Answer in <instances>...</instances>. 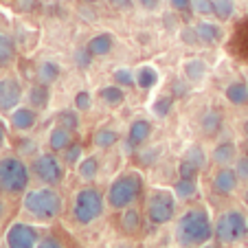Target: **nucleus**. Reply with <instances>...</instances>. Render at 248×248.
<instances>
[{
    "label": "nucleus",
    "mask_w": 248,
    "mask_h": 248,
    "mask_svg": "<svg viewBox=\"0 0 248 248\" xmlns=\"http://www.w3.org/2000/svg\"><path fill=\"white\" fill-rule=\"evenodd\" d=\"M112 46H114L112 35H110V33H99V35H94V38L90 40L86 48H88L94 57H103L112 51Z\"/></svg>",
    "instance_id": "obj_16"
},
{
    "label": "nucleus",
    "mask_w": 248,
    "mask_h": 248,
    "mask_svg": "<svg viewBox=\"0 0 248 248\" xmlns=\"http://www.w3.org/2000/svg\"><path fill=\"white\" fill-rule=\"evenodd\" d=\"M99 97H101L103 103H108V106H121L125 101V93L119 84H112V86H103L99 90Z\"/></svg>",
    "instance_id": "obj_22"
},
{
    "label": "nucleus",
    "mask_w": 248,
    "mask_h": 248,
    "mask_svg": "<svg viewBox=\"0 0 248 248\" xmlns=\"http://www.w3.org/2000/svg\"><path fill=\"white\" fill-rule=\"evenodd\" d=\"M198 248H213V246H198Z\"/></svg>",
    "instance_id": "obj_51"
},
{
    "label": "nucleus",
    "mask_w": 248,
    "mask_h": 248,
    "mask_svg": "<svg viewBox=\"0 0 248 248\" xmlns=\"http://www.w3.org/2000/svg\"><path fill=\"white\" fill-rule=\"evenodd\" d=\"M140 226H143V217L136 209L127 206L123 209V216H121V231L125 235H139L140 233Z\"/></svg>",
    "instance_id": "obj_15"
},
{
    "label": "nucleus",
    "mask_w": 248,
    "mask_h": 248,
    "mask_svg": "<svg viewBox=\"0 0 248 248\" xmlns=\"http://www.w3.org/2000/svg\"><path fill=\"white\" fill-rule=\"evenodd\" d=\"M191 9L198 16H211L213 14V0H191Z\"/></svg>",
    "instance_id": "obj_38"
},
{
    "label": "nucleus",
    "mask_w": 248,
    "mask_h": 248,
    "mask_svg": "<svg viewBox=\"0 0 248 248\" xmlns=\"http://www.w3.org/2000/svg\"><path fill=\"white\" fill-rule=\"evenodd\" d=\"M119 132L110 130V127H101V130L94 132V145L101 147V150H110L112 145H117L119 143Z\"/></svg>",
    "instance_id": "obj_25"
},
{
    "label": "nucleus",
    "mask_w": 248,
    "mask_h": 248,
    "mask_svg": "<svg viewBox=\"0 0 248 248\" xmlns=\"http://www.w3.org/2000/svg\"><path fill=\"white\" fill-rule=\"evenodd\" d=\"M213 237V222L202 206L185 211L176 220V242L185 248L204 246Z\"/></svg>",
    "instance_id": "obj_1"
},
{
    "label": "nucleus",
    "mask_w": 248,
    "mask_h": 248,
    "mask_svg": "<svg viewBox=\"0 0 248 248\" xmlns=\"http://www.w3.org/2000/svg\"><path fill=\"white\" fill-rule=\"evenodd\" d=\"M103 209H106V198L101 196V191L94 187H86V189H79L75 196L73 217H75L77 224L88 226L103 216Z\"/></svg>",
    "instance_id": "obj_4"
},
{
    "label": "nucleus",
    "mask_w": 248,
    "mask_h": 248,
    "mask_svg": "<svg viewBox=\"0 0 248 248\" xmlns=\"http://www.w3.org/2000/svg\"><path fill=\"white\" fill-rule=\"evenodd\" d=\"M75 108L84 110V112L93 108V94H90L88 90H79V93L75 94Z\"/></svg>",
    "instance_id": "obj_37"
},
{
    "label": "nucleus",
    "mask_w": 248,
    "mask_h": 248,
    "mask_svg": "<svg viewBox=\"0 0 248 248\" xmlns=\"http://www.w3.org/2000/svg\"><path fill=\"white\" fill-rule=\"evenodd\" d=\"M77 173H79V178L86 180V183L94 180L97 178V173H99V160L94 158V156H86V158H81V163L77 165Z\"/></svg>",
    "instance_id": "obj_24"
},
{
    "label": "nucleus",
    "mask_w": 248,
    "mask_h": 248,
    "mask_svg": "<svg viewBox=\"0 0 248 248\" xmlns=\"http://www.w3.org/2000/svg\"><path fill=\"white\" fill-rule=\"evenodd\" d=\"M244 202H246V204H248V191L244 193Z\"/></svg>",
    "instance_id": "obj_50"
},
{
    "label": "nucleus",
    "mask_w": 248,
    "mask_h": 248,
    "mask_svg": "<svg viewBox=\"0 0 248 248\" xmlns=\"http://www.w3.org/2000/svg\"><path fill=\"white\" fill-rule=\"evenodd\" d=\"M176 216V196L167 189H158L147 198V220L150 224H169Z\"/></svg>",
    "instance_id": "obj_7"
},
{
    "label": "nucleus",
    "mask_w": 248,
    "mask_h": 248,
    "mask_svg": "<svg viewBox=\"0 0 248 248\" xmlns=\"http://www.w3.org/2000/svg\"><path fill=\"white\" fill-rule=\"evenodd\" d=\"M24 209H27V213H31L35 220L51 222L62 216L64 200H62L60 193L48 185V187L27 191V196H24Z\"/></svg>",
    "instance_id": "obj_2"
},
{
    "label": "nucleus",
    "mask_w": 248,
    "mask_h": 248,
    "mask_svg": "<svg viewBox=\"0 0 248 248\" xmlns=\"http://www.w3.org/2000/svg\"><path fill=\"white\" fill-rule=\"evenodd\" d=\"M29 167L24 160L16 158V156H7L0 158V191L5 193H22L29 187Z\"/></svg>",
    "instance_id": "obj_6"
},
{
    "label": "nucleus",
    "mask_w": 248,
    "mask_h": 248,
    "mask_svg": "<svg viewBox=\"0 0 248 248\" xmlns=\"http://www.w3.org/2000/svg\"><path fill=\"white\" fill-rule=\"evenodd\" d=\"M114 84H119L121 88H132L136 86V75L130 68H119L114 70Z\"/></svg>",
    "instance_id": "obj_34"
},
{
    "label": "nucleus",
    "mask_w": 248,
    "mask_h": 248,
    "mask_svg": "<svg viewBox=\"0 0 248 248\" xmlns=\"http://www.w3.org/2000/svg\"><path fill=\"white\" fill-rule=\"evenodd\" d=\"M235 11L233 0H213V16L217 20H229Z\"/></svg>",
    "instance_id": "obj_32"
},
{
    "label": "nucleus",
    "mask_w": 248,
    "mask_h": 248,
    "mask_svg": "<svg viewBox=\"0 0 248 248\" xmlns=\"http://www.w3.org/2000/svg\"><path fill=\"white\" fill-rule=\"evenodd\" d=\"M211 160L222 165V167H229L231 163H235V160H237V147H235L233 140H222V143H217L216 150L211 152Z\"/></svg>",
    "instance_id": "obj_13"
},
{
    "label": "nucleus",
    "mask_w": 248,
    "mask_h": 248,
    "mask_svg": "<svg viewBox=\"0 0 248 248\" xmlns=\"http://www.w3.org/2000/svg\"><path fill=\"white\" fill-rule=\"evenodd\" d=\"M110 5L114 7V9H119V11H123V9H132V5H134V2H132V0H108Z\"/></svg>",
    "instance_id": "obj_43"
},
{
    "label": "nucleus",
    "mask_w": 248,
    "mask_h": 248,
    "mask_svg": "<svg viewBox=\"0 0 248 248\" xmlns=\"http://www.w3.org/2000/svg\"><path fill=\"white\" fill-rule=\"evenodd\" d=\"M185 158L187 160H191L196 167H204V163H206V156H204V152H202V147L200 145H193V147H189L187 150V154H185Z\"/></svg>",
    "instance_id": "obj_36"
},
{
    "label": "nucleus",
    "mask_w": 248,
    "mask_h": 248,
    "mask_svg": "<svg viewBox=\"0 0 248 248\" xmlns=\"http://www.w3.org/2000/svg\"><path fill=\"white\" fill-rule=\"evenodd\" d=\"M38 244H40V235L31 224L16 222L7 231V246L9 248H35Z\"/></svg>",
    "instance_id": "obj_9"
},
{
    "label": "nucleus",
    "mask_w": 248,
    "mask_h": 248,
    "mask_svg": "<svg viewBox=\"0 0 248 248\" xmlns=\"http://www.w3.org/2000/svg\"><path fill=\"white\" fill-rule=\"evenodd\" d=\"M198 171H200V167H196V165L191 163V160L183 158L178 165V176L185 180H198Z\"/></svg>",
    "instance_id": "obj_35"
},
{
    "label": "nucleus",
    "mask_w": 248,
    "mask_h": 248,
    "mask_svg": "<svg viewBox=\"0 0 248 248\" xmlns=\"http://www.w3.org/2000/svg\"><path fill=\"white\" fill-rule=\"evenodd\" d=\"M5 139H7V132H5V125L0 123V147L5 145Z\"/></svg>",
    "instance_id": "obj_46"
},
{
    "label": "nucleus",
    "mask_w": 248,
    "mask_h": 248,
    "mask_svg": "<svg viewBox=\"0 0 248 248\" xmlns=\"http://www.w3.org/2000/svg\"><path fill=\"white\" fill-rule=\"evenodd\" d=\"M16 57V42L9 33L0 31V68H5Z\"/></svg>",
    "instance_id": "obj_18"
},
{
    "label": "nucleus",
    "mask_w": 248,
    "mask_h": 248,
    "mask_svg": "<svg viewBox=\"0 0 248 248\" xmlns=\"http://www.w3.org/2000/svg\"><path fill=\"white\" fill-rule=\"evenodd\" d=\"M244 134H246V140H248V119H246V123H244Z\"/></svg>",
    "instance_id": "obj_47"
},
{
    "label": "nucleus",
    "mask_w": 248,
    "mask_h": 248,
    "mask_svg": "<svg viewBox=\"0 0 248 248\" xmlns=\"http://www.w3.org/2000/svg\"><path fill=\"white\" fill-rule=\"evenodd\" d=\"M60 73H62V68H60V64H57V62H44V64L38 68L40 81H42V84H46V86L53 84V81H57Z\"/></svg>",
    "instance_id": "obj_29"
},
{
    "label": "nucleus",
    "mask_w": 248,
    "mask_h": 248,
    "mask_svg": "<svg viewBox=\"0 0 248 248\" xmlns=\"http://www.w3.org/2000/svg\"><path fill=\"white\" fill-rule=\"evenodd\" d=\"M38 121V114H35V108H16L11 112V125L20 132L31 130Z\"/></svg>",
    "instance_id": "obj_14"
},
{
    "label": "nucleus",
    "mask_w": 248,
    "mask_h": 248,
    "mask_svg": "<svg viewBox=\"0 0 248 248\" xmlns=\"http://www.w3.org/2000/svg\"><path fill=\"white\" fill-rule=\"evenodd\" d=\"M239 185V176L235 169L229 167H222L220 171L216 173V178H213V189H216L220 196H231V193H235V189H237Z\"/></svg>",
    "instance_id": "obj_12"
},
{
    "label": "nucleus",
    "mask_w": 248,
    "mask_h": 248,
    "mask_svg": "<svg viewBox=\"0 0 248 248\" xmlns=\"http://www.w3.org/2000/svg\"><path fill=\"white\" fill-rule=\"evenodd\" d=\"M152 136V123L145 121V119H136L132 121L130 130H127V139H125V150L134 152L136 147H140L147 139Z\"/></svg>",
    "instance_id": "obj_11"
},
{
    "label": "nucleus",
    "mask_w": 248,
    "mask_h": 248,
    "mask_svg": "<svg viewBox=\"0 0 248 248\" xmlns=\"http://www.w3.org/2000/svg\"><path fill=\"white\" fill-rule=\"evenodd\" d=\"M213 237L220 244H237L248 237V220L242 211H224L213 222Z\"/></svg>",
    "instance_id": "obj_5"
},
{
    "label": "nucleus",
    "mask_w": 248,
    "mask_h": 248,
    "mask_svg": "<svg viewBox=\"0 0 248 248\" xmlns=\"http://www.w3.org/2000/svg\"><path fill=\"white\" fill-rule=\"evenodd\" d=\"M35 248H66V246L57 237H44V239H40V244Z\"/></svg>",
    "instance_id": "obj_41"
},
{
    "label": "nucleus",
    "mask_w": 248,
    "mask_h": 248,
    "mask_svg": "<svg viewBox=\"0 0 248 248\" xmlns=\"http://www.w3.org/2000/svg\"><path fill=\"white\" fill-rule=\"evenodd\" d=\"M22 99V86L14 77L0 79V110L2 112H14Z\"/></svg>",
    "instance_id": "obj_10"
},
{
    "label": "nucleus",
    "mask_w": 248,
    "mask_h": 248,
    "mask_svg": "<svg viewBox=\"0 0 248 248\" xmlns=\"http://www.w3.org/2000/svg\"><path fill=\"white\" fill-rule=\"evenodd\" d=\"M93 53L88 51V48H79V51L75 53V62H77V66L79 68H88L90 66V62H93Z\"/></svg>",
    "instance_id": "obj_39"
},
{
    "label": "nucleus",
    "mask_w": 248,
    "mask_h": 248,
    "mask_svg": "<svg viewBox=\"0 0 248 248\" xmlns=\"http://www.w3.org/2000/svg\"><path fill=\"white\" fill-rule=\"evenodd\" d=\"M171 106H173V97H167V94H165V97H158L154 101L152 112H154L158 119H165L169 112H171Z\"/></svg>",
    "instance_id": "obj_33"
},
{
    "label": "nucleus",
    "mask_w": 248,
    "mask_h": 248,
    "mask_svg": "<svg viewBox=\"0 0 248 248\" xmlns=\"http://www.w3.org/2000/svg\"><path fill=\"white\" fill-rule=\"evenodd\" d=\"M143 187H145V183H143V176H140V173H136V171L121 173V176H117V178L112 180V185H110V189H108V196H106L108 206L110 209H117V211H123V209H127V206H132L139 200L140 193H143Z\"/></svg>",
    "instance_id": "obj_3"
},
{
    "label": "nucleus",
    "mask_w": 248,
    "mask_h": 248,
    "mask_svg": "<svg viewBox=\"0 0 248 248\" xmlns=\"http://www.w3.org/2000/svg\"><path fill=\"white\" fill-rule=\"evenodd\" d=\"M235 171H237L239 180L248 183V156H242V158L235 160Z\"/></svg>",
    "instance_id": "obj_40"
},
{
    "label": "nucleus",
    "mask_w": 248,
    "mask_h": 248,
    "mask_svg": "<svg viewBox=\"0 0 248 248\" xmlns=\"http://www.w3.org/2000/svg\"><path fill=\"white\" fill-rule=\"evenodd\" d=\"M33 173L44 185H60L64 180V165L55 154H40L33 160Z\"/></svg>",
    "instance_id": "obj_8"
},
{
    "label": "nucleus",
    "mask_w": 248,
    "mask_h": 248,
    "mask_svg": "<svg viewBox=\"0 0 248 248\" xmlns=\"http://www.w3.org/2000/svg\"><path fill=\"white\" fill-rule=\"evenodd\" d=\"M2 213H5V204L0 202V217H2Z\"/></svg>",
    "instance_id": "obj_48"
},
{
    "label": "nucleus",
    "mask_w": 248,
    "mask_h": 248,
    "mask_svg": "<svg viewBox=\"0 0 248 248\" xmlns=\"http://www.w3.org/2000/svg\"><path fill=\"white\" fill-rule=\"evenodd\" d=\"M57 125L75 132L77 127H79V114H77L75 110H62V112L57 114Z\"/></svg>",
    "instance_id": "obj_30"
},
{
    "label": "nucleus",
    "mask_w": 248,
    "mask_h": 248,
    "mask_svg": "<svg viewBox=\"0 0 248 248\" xmlns=\"http://www.w3.org/2000/svg\"><path fill=\"white\" fill-rule=\"evenodd\" d=\"M198 193V183L196 180H185V178H178L173 183V196L178 200H189Z\"/></svg>",
    "instance_id": "obj_27"
},
{
    "label": "nucleus",
    "mask_w": 248,
    "mask_h": 248,
    "mask_svg": "<svg viewBox=\"0 0 248 248\" xmlns=\"http://www.w3.org/2000/svg\"><path fill=\"white\" fill-rule=\"evenodd\" d=\"M48 99H51V90H48L46 84H35L29 93V103H31L35 110H44L48 106Z\"/></svg>",
    "instance_id": "obj_19"
},
{
    "label": "nucleus",
    "mask_w": 248,
    "mask_h": 248,
    "mask_svg": "<svg viewBox=\"0 0 248 248\" xmlns=\"http://www.w3.org/2000/svg\"><path fill=\"white\" fill-rule=\"evenodd\" d=\"M140 2V7H143V9H147V11H154L156 7H158V2L160 0H139Z\"/></svg>",
    "instance_id": "obj_45"
},
{
    "label": "nucleus",
    "mask_w": 248,
    "mask_h": 248,
    "mask_svg": "<svg viewBox=\"0 0 248 248\" xmlns=\"http://www.w3.org/2000/svg\"><path fill=\"white\" fill-rule=\"evenodd\" d=\"M220 130H222V114L217 110H209L202 117V132L206 136H216Z\"/></svg>",
    "instance_id": "obj_26"
},
{
    "label": "nucleus",
    "mask_w": 248,
    "mask_h": 248,
    "mask_svg": "<svg viewBox=\"0 0 248 248\" xmlns=\"http://www.w3.org/2000/svg\"><path fill=\"white\" fill-rule=\"evenodd\" d=\"M70 143H73L70 140V130H66L62 125H55L51 130V134H48V145H51L53 152H64Z\"/></svg>",
    "instance_id": "obj_17"
},
{
    "label": "nucleus",
    "mask_w": 248,
    "mask_h": 248,
    "mask_svg": "<svg viewBox=\"0 0 248 248\" xmlns=\"http://www.w3.org/2000/svg\"><path fill=\"white\" fill-rule=\"evenodd\" d=\"M158 84V73H156L152 66H140L136 70V86L143 90H150Z\"/></svg>",
    "instance_id": "obj_23"
},
{
    "label": "nucleus",
    "mask_w": 248,
    "mask_h": 248,
    "mask_svg": "<svg viewBox=\"0 0 248 248\" xmlns=\"http://www.w3.org/2000/svg\"><path fill=\"white\" fill-rule=\"evenodd\" d=\"M183 38H185V42L200 44V35H198L196 29H185V31H183Z\"/></svg>",
    "instance_id": "obj_42"
},
{
    "label": "nucleus",
    "mask_w": 248,
    "mask_h": 248,
    "mask_svg": "<svg viewBox=\"0 0 248 248\" xmlns=\"http://www.w3.org/2000/svg\"><path fill=\"white\" fill-rule=\"evenodd\" d=\"M185 75H187L189 81L198 84L206 75V64L202 60H187L185 62Z\"/></svg>",
    "instance_id": "obj_28"
},
{
    "label": "nucleus",
    "mask_w": 248,
    "mask_h": 248,
    "mask_svg": "<svg viewBox=\"0 0 248 248\" xmlns=\"http://www.w3.org/2000/svg\"><path fill=\"white\" fill-rule=\"evenodd\" d=\"M81 158H84V147L79 143H70L64 150V163L70 165V167H77L81 163Z\"/></svg>",
    "instance_id": "obj_31"
},
{
    "label": "nucleus",
    "mask_w": 248,
    "mask_h": 248,
    "mask_svg": "<svg viewBox=\"0 0 248 248\" xmlns=\"http://www.w3.org/2000/svg\"><path fill=\"white\" fill-rule=\"evenodd\" d=\"M224 94L233 106H244V103L248 101V86L244 84V81H233V84H229V88L224 90Z\"/></svg>",
    "instance_id": "obj_21"
},
{
    "label": "nucleus",
    "mask_w": 248,
    "mask_h": 248,
    "mask_svg": "<svg viewBox=\"0 0 248 248\" xmlns=\"http://www.w3.org/2000/svg\"><path fill=\"white\" fill-rule=\"evenodd\" d=\"M169 5H171L176 11H185L191 7V0H169Z\"/></svg>",
    "instance_id": "obj_44"
},
{
    "label": "nucleus",
    "mask_w": 248,
    "mask_h": 248,
    "mask_svg": "<svg viewBox=\"0 0 248 248\" xmlns=\"http://www.w3.org/2000/svg\"><path fill=\"white\" fill-rule=\"evenodd\" d=\"M198 35H200V42L202 44H217L222 40V29L217 24H211V22H200L196 27Z\"/></svg>",
    "instance_id": "obj_20"
},
{
    "label": "nucleus",
    "mask_w": 248,
    "mask_h": 248,
    "mask_svg": "<svg viewBox=\"0 0 248 248\" xmlns=\"http://www.w3.org/2000/svg\"><path fill=\"white\" fill-rule=\"evenodd\" d=\"M81 2H86V5H93V2H97V0H81Z\"/></svg>",
    "instance_id": "obj_49"
}]
</instances>
